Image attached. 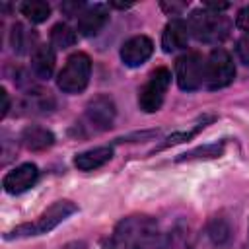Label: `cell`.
I'll return each instance as SVG.
<instances>
[{
	"label": "cell",
	"instance_id": "6da1fadb",
	"mask_svg": "<svg viewBox=\"0 0 249 249\" xmlns=\"http://www.w3.org/2000/svg\"><path fill=\"white\" fill-rule=\"evenodd\" d=\"M74 212H78V206L72 200H56L35 222L21 224V226L14 228L12 231H8L4 237L6 239H18V237H33V235L49 233L53 228H56L60 222H64Z\"/></svg>",
	"mask_w": 249,
	"mask_h": 249
},
{
	"label": "cell",
	"instance_id": "7a4b0ae2",
	"mask_svg": "<svg viewBox=\"0 0 249 249\" xmlns=\"http://www.w3.org/2000/svg\"><path fill=\"white\" fill-rule=\"evenodd\" d=\"M156 233V224L148 216H128L119 222L113 233L115 249H144Z\"/></svg>",
	"mask_w": 249,
	"mask_h": 249
},
{
	"label": "cell",
	"instance_id": "3957f363",
	"mask_svg": "<svg viewBox=\"0 0 249 249\" xmlns=\"http://www.w3.org/2000/svg\"><path fill=\"white\" fill-rule=\"evenodd\" d=\"M187 27H189V33H193L198 41L216 43V41H222L228 37L231 25L226 16L202 8V10H195L189 16Z\"/></svg>",
	"mask_w": 249,
	"mask_h": 249
},
{
	"label": "cell",
	"instance_id": "277c9868",
	"mask_svg": "<svg viewBox=\"0 0 249 249\" xmlns=\"http://www.w3.org/2000/svg\"><path fill=\"white\" fill-rule=\"evenodd\" d=\"M91 76V60L86 53H74L58 72L56 86L64 93H80L86 89Z\"/></svg>",
	"mask_w": 249,
	"mask_h": 249
},
{
	"label": "cell",
	"instance_id": "5b68a950",
	"mask_svg": "<svg viewBox=\"0 0 249 249\" xmlns=\"http://www.w3.org/2000/svg\"><path fill=\"white\" fill-rule=\"evenodd\" d=\"M233 78H235V66L231 54L220 47L214 49L204 62V84L210 89H220L230 86Z\"/></svg>",
	"mask_w": 249,
	"mask_h": 249
},
{
	"label": "cell",
	"instance_id": "8992f818",
	"mask_svg": "<svg viewBox=\"0 0 249 249\" xmlns=\"http://www.w3.org/2000/svg\"><path fill=\"white\" fill-rule=\"evenodd\" d=\"M171 84V72L165 66H160L152 72L150 80L142 86L140 95H138V105L144 113H156L167 93V88Z\"/></svg>",
	"mask_w": 249,
	"mask_h": 249
},
{
	"label": "cell",
	"instance_id": "52a82bcc",
	"mask_svg": "<svg viewBox=\"0 0 249 249\" xmlns=\"http://www.w3.org/2000/svg\"><path fill=\"white\" fill-rule=\"evenodd\" d=\"M175 78L183 91H195L204 84V60L198 53H187L175 62Z\"/></svg>",
	"mask_w": 249,
	"mask_h": 249
},
{
	"label": "cell",
	"instance_id": "ba28073f",
	"mask_svg": "<svg viewBox=\"0 0 249 249\" xmlns=\"http://www.w3.org/2000/svg\"><path fill=\"white\" fill-rule=\"evenodd\" d=\"M39 179V169L35 163H21L16 169L8 171L2 179V187L10 195H21L31 189Z\"/></svg>",
	"mask_w": 249,
	"mask_h": 249
},
{
	"label": "cell",
	"instance_id": "9c48e42d",
	"mask_svg": "<svg viewBox=\"0 0 249 249\" xmlns=\"http://www.w3.org/2000/svg\"><path fill=\"white\" fill-rule=\"evenodd\" d=\"M115 115H117V109H115V103L109 95H97L86 107V117H88L89 124L97 130L111 128Z\"/></svg>",
	"mask_w": 249,
	"mask_h": 249
},
{
	"label": "cell",
	"instance_id": "30bf717a",
	"mask_svg": "<svg viewBox=\"0 0 249 249\" xmlns=\"http://www.w3.org/2000/svg\"><path fill=\"white\" fill-rule=\"evenodd\" d=\"M154 53V43L150 37L146 35H134L130 37L128 41L123 43L121 47V60L130 66V68H136V66H142Z\"/></svg>",
	"mask_w": 249,
	"mask_h": 249
},
{
	"label": "cell",
	"instance_id": "8fae6325",
	"mask_svg": "<svg viewBox=\"0 0 249 249\" xmlns=\"http://www.w3.org/2000/svg\"><path fill=\"white\" fill-rule=\"evenodd\" d=\"M107 21H109L107 8L103 4H93V6L86 8L80 14V18H78V31L84 37H93V35H97L105 27Z\"/></svg>",
	"mask_w": 249,
	"mask_h": 249
},
{
	"label": "cell",
	"instance_id": "7c38bea8",
	"mask_svg": "<svg viewBox=\"0 0 249 249\" xmlns=\"http://www.w3.org/2000/svg\"><path fill=\"white\" fill-rule=\"evenodd\" d=\"M189 27H187V21L183 19H171L165 29H163V35H161V47L165 53H175L179 49H185L187 47V41H189Z\"/></svg>",
	"mask_w": 249,
	"mask_h": 249
},
{
	"label": "cell",
	"instance_id": "4fadbf2b",
	"mask_svg": "<svg viewBox=\"0 0 249 249\" xmlns=\"http://www.w3.org/2000/svg\"><path fill=\"white\" fill-rule=\"evenodd\" d=\"M19 140L27 150L41 152L54 144V134L43 126H25L19 134Z\"/></svg>",
	"mask_w": 249,
	"mask_h": 249
},
{
	"label": "cell",
	"instance_id": "5bb4252c",
	"mask_svg": "<svg viewBox=\"0 0 249 249\" xmlns=\"http://www.w3.org/2000/svg\"><path fill=\"white\" fill-rule=\"evenodd\" d=\"M111 158H113V148L111 146H99V148H91L88 152L78 154L74 158V165L80 171H93V169L105 165Z\"/></svg>",
	"mask_w": 249,
	"mask_h": 249
},
{
	"label": "cell",
	"instance_id": "9a60e30c",
	"mask_svg": "<svg viewBox=\"0 0 249 249\" xmlns=\"http://www.w3.org/2000/svg\"><path fill=\"white\" fill-rule=\"evenodd\" d=\"M54 51L51 45H39L31 54V68L37 78L49 80L54 70Z\"/></svg>",
	"mask_w": 249,
	"mask_h": 249
},
{
	"label": "cell",
	"instance_id": "2e32d148",
	"mask_svg": "<svg viewBox=\"0 0 249 249\" xmlns=\"http://www.w3.org/2000/svg\"><path fill=\"white\" fill-rule=\"evenodd\" d=\"M212 121H214V117L210 115V117H204L202 121H198V123H196L193 128H189V130H181V132H173V134H169V136H167V138H165V140H163V142H161V144H160V146H158L154 152L165 150V148L175 146V144H181V142H189V140H191V138H195V136H196L200 130H204V128H206V126H208Z\"/></svg>",
	"mask_w": 249,
	"mask_h": 249
},
{
	"label": "cell",
	"instance_id": "e0dca14e",
	"mask_svg": "<svg viewBox=\"0 0 249 249\" xmlns=\"http://www.w3.org/2000/svg\"><path fill=\"white\" fill-rule=\"evenodd\" d=\"M224 148L226 144L224 142H214V144H204V146H198L191 152H185L177 158V161H195V160H214V158H220L224 154Z\"/></svg>",
	"mask_w": 249,
	"mask_h": 249
},
{
	"label": "cell",
	"instance_id": "ac0fdd59",
	"mask_svg": "<svg viewBox=\"0 0 249 249\" xmlns=\"http://www.w3.org/2000/svg\"><path fill=\"white\" fill-rule=\"evenodd\" d=\"M19 12L33 23H41L51 16V6L43 0H27L19 4Z\"/></svg>",
	"mask_w": 249,
	"mask_h": 249
},
{
	"label": "cell",
	"instance_id": "d6986e66",
	"mask_svg": "<svg viewBox=\"0 0 249 249\" xmlns=\"http://www.w3.org/2000/svg\"><path fill=\"white\" fill-rule=\"evenodd\" d=\"M76 31L68 25V23H56L53 29H51V43L56 47V49H68L76 43Z\"/></svg>",
	"mask_w": 249,
	"mask_h": 249
},
{
	"label": "cell",
	"instance_id": "ffe728a7",
	"mask_svg": "<svg viewBox=\"0 0 249 249\" xmlns=\"http://www.w3.org/2000/svg\"><path fill=\"white\" fill-rule=\"evenodd\" d=\"M208 233H210V239L218 245L226 243L230 239V226L224 222V220H214L208 228Z\"/></svg>",
	"mask_w": 249,
	"mask_h": 249
},
{
	"label": "cell",
	"instance_id": "44dd1931",
	"mask_svg": "<svg viewBox=\"0 0 249 249\" xmlns=\"http://www.w3.org/2000/svg\"><path fill=\"white\" fill-rule=\"evenodd\" d=\"M25 29H23V25H19V23H16L14 27H12V47H14V51H18V53H23L25 51Z\"/></svg>",
	"mask_w": 249,
	"mask_h": 249
},
{
	"label": "cell",
	"instance_id": "7402d4cb",
	"mask_svg": "<svg viewBox=\"0 0 249 249\" xmlns=\"http://www.w3.org/2000/svg\"><path fill=\"white\" fill-rule=\"evenodd\" d=\"M235 53L239 56V60L249 66V39H239L237 41V47H235Z\"/></svg>",
	"mask_w": 249,
	"mask_h": 249
},
{
	"label": "cell",
	"instance_id": "603a6c76",
	"mask_svg": "<svg viewBox=\"0 0 249 249\" xmlns=\"http://www.w3.org/2000/svg\"><path fill=\"white\" fill-rule=\"evenodd\" d=\"M235 25H237L241 31L249 33V6H245V8H241V10L237 12V18H235Z\"/></svg>",
	"mask_w": 249,
	"mask_h": 249
},
{
	"label": "cell",
	"instance_id": "cb8c5ba5",
	"mask_svg": "<svg viewBox=\"0 0 249 249\" xmlns=\"http://www.w3.org/2000/svg\"><path fill=\"white\" fill-rule=\"evenodd\" d=\"M161 8H163L167 14L175 16V14H179L183 8H187V4H185V2H181V4H177V2H171V4H167V2H161Z\"/></svg>",
	"mask_w": 249,
	"mask_h": 249
},
{
	"label": "cell",
	"instance_id": "d4e9b609",
	"mask_svg": "<svg viewBox=\"0 0 249 249\" xmlns=\"http://www.w3.org/2000/svg\"><path fill=\"white\" fill-rule=\"evenodd\" d=\"M80 8H82V4H76V2H74V4H68V2H66V4L60 6V10L66 12V16H78L76 10H80Z\"/></svg>",
	"mask_w": 249,
	"mask_h": 249
},
{
	"label": "cell",
	"instance_id": "484cf974",
	"mask_svg": "<svg viewBox=\"0 0 249 249\" xmlns=\"http://www.w3.org/2000/svg\"><path fill=\"white\" fill-rule=\"evenodd\" d=\"M0 95H2V117H6L10 111V97H8V91L4 88L0 89Z\"/></svg>",
	"mask_w": 249,
	"mask_h": 249
},
{
	"label": "cell",
	"instance_id": "4316f807",
	"mask_svg": "<svg viewBox=\"0 0 249 249\" xmlns=\"http://www.w3.org/2000/svg\"><path fill=\"white\" fill-rule=\"evenodd\" d=\"M64 249H84V243H70V245H66Z\"/></svg>",
	"mask_w": 249,
	"mask_h": 249
}]
</instances>
